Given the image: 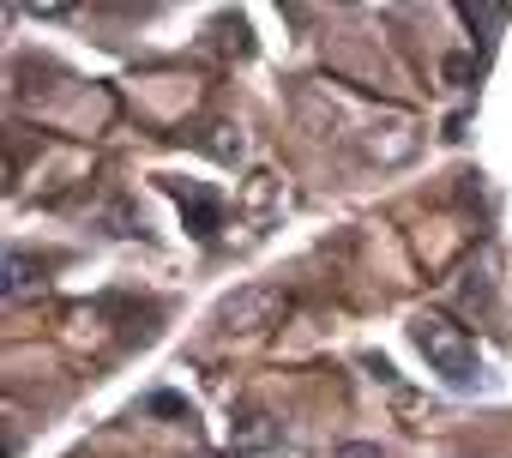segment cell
<instances>
[{"label": "cell", "instance_id": "obj_1", "mask_svg": "<svg viewBox=\"0 0 512 458\" xmlns=\"http://www.w3.org/2000/svg\"><path fill=\"white\" fill-rule=\"evenodd\" d=\"M416 350L428 356V368H434L452 392H476V386H482V356H476L470 332L452 326L446 314H422V320H416Z\"/></svg>", "mask_w": 512, "mask_h": 458}, {"label": "cell", "instance_id": "obj_2", "mask_svg": "<svg viewBox=\"0 0 512 458\" xmlns=\"http://www.w3.org/2000/svg\"><path fill=\"white\" fill-rule=\"evenodd\" d=\"M278 308H284V296H278L272 284H247V290H235V296L217 308V320H223L229 332H260V326L278 320Z\"/></svg>", "mask_w": 512, "mask_h": 458}, {"label": "cell", "instance_id": "obj_3", "mask_svg": "<svg viewBox=\"0 0 512 458\" xmlns=\"http://www.w3.org/2000/svg\"><path fill=\"white\" fill-rule=\"evenodd\" d=\"M169 193L181 199L193 236H199V242H217V229H223V199H217L205 181H169Z\"/></svg>", "mask_w": 512, "mask_h": 458}, {"label": "cell", "instance_id": "obj_4", "mask_svg": "<svg viewBox=\"0 0 512 458\" xmlns=\"http://www.w3.org/2000/svg\"><path fill=\"white\" fill-rule=\"evenodd\" d=\"M362 145H368L374 163H404V157L416 151V127H410V121H374Z\"/></svg>", "mask_w": 512, "mask_h": 458}, {"label": "cell", "instance_id": "obj_5", "mask_svg": "<svg viewBox=\"0 0 512 458\" xmlns=\"http://www.w3.org/2000/svg\"><path fill=\"white\" fill-rule=\"evenodd\" d=\"M266 446H278V422H272V416L253 410V416H241V422H235V434H229V452H235V458L266 452Z\"/></svg>", "mask_w": 512, "mask_h": 458}, {"label": "cell", "instance_id": "obj_6", "mask_svg": "<svg viewBox=\"0 0 512 458\" xmlns=\"http://www.w3.org/2000/svg\"><path fill=\"white\" fill-rule=\"evenodd\" d=\"M37 290H43V266H37L31 254H7V296L25 302V296H37Z\"/></svg>", "mask_w": 512, "mask_h": 458}, {"label": "cell", "instance_id": "obj_7", "mask_svg": "<svg viewBox=\"0 0 512 458\" xmlns=\"http://www.w3.org/2000/svg\"><path fill=\"white\" fill-rule=\"evenodd\" d=\"M211 151L229 163V157H241V139H229V127H217V139H211Z\"/></svg>", "mask_w": 512, "mask_h": 458}, {"label": "cell", "instance_id": "obj_8", "mask_svg": "<svg viewBox=\"0 0 512 458\" xmlns=\"http://www.w3.org/2000/svg\"><path fill=\"white\" fill-rule=\"evenodd\" d=\"M332 458H380V446H362V440H350V446H338Z\"/></svg>", "mask_w": 512, "mask_h": 458}]
</instances>
